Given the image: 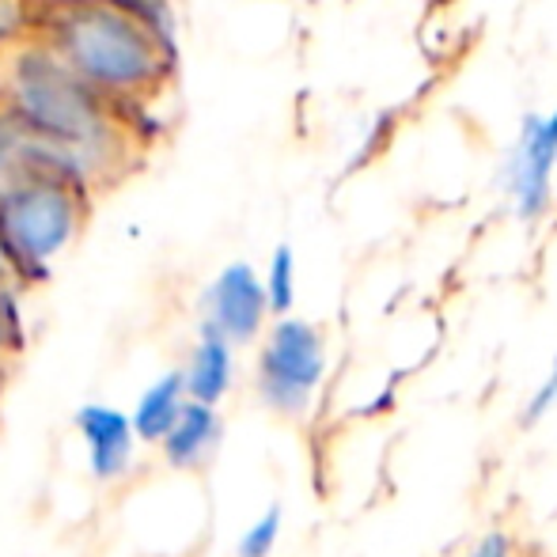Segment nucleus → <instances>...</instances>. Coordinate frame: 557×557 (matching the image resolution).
Listing matches in <instances>:
<instances>
[{"mask_svg":"<svg viewBox=\"0 0 557 557\" xmlns=\"http://www.w3.org/2000/svg\"><path fill=\"white\" fill-rule=\"evenodd\" d=\"M0 107L50 140L96 198L129 183L152 156L148 117L88 88L23 23L0 35Z\"/></svg>","mask_w":557,"mask_h":557,"instance_id":"nucleus-1","label":"nucleus"},{"mask_svg":"<svg viewBox=\"0 0 557 557\" xmlns=\"http://www.w3.org/2000/svg\"><path fill=\"white\" fill-rule=\"evenodd\" d=\"M23 27L88 88L125 111L148 117L171 91L178 53L168 20L114 0L23 8Z\"/></svg>","mask_w":557,"mask_h":557,"instance_id":"nucleus-2","label":"nucleus"},{"mask_svg":"<svg viewBox=\"0 0 557 557\" xmlns=\"http://www.w3.org/2000/svg\"><path fill=\"white\" fill-rule=\"evenodd\" d=\"M91 209L96 194L73 163L0 107V247L23 288L50 277L88 227Z\"/></svg>","mask_w":557,"mask_h":557,"instance_id":"nucleus-3","label":"nucleus"},{"mask_svg":"<svg viewBox=\"0 0 557 557\" xmlns=\"http://www.w3.org/2000/svg\"><path fill=\"white\" fill-rule=\"evenodd\" d=\"M326 372L323 334L304 319L281 315L258 357V395L277 413H304Z\"/></svg>","mask_w":557,"mask_h":557,"instance_id":"nucleus-4","label":"nucleus"},{"mask_svg":"<svg viewBox=\"0 0 557 557\" xmlns=\"http://www.w3.org/2000/svg\"><path fill=\"white\" fill-rule=\"evenodd\" d=\"M554 168H557V111L528 114L520 125L512 156L500 168V190L512 198L520 221H543L554 198Z\"/></svg>","mask_w":557,"mask_h":557,"instance_id":"nucleus-5","label":"nucleus"},{"mask_svg":"<svg viewBox=\"0 0 557 557\" xmlns=\"http://www.w3.org/2000/svg\"><path fill=\"white\" fill-rule=\"evenodd\" d=\"M265 311H270V304H265L262 277L247 262L224 265L206 293V326L224 334L232 345L250 342L262 331Z\"/></svg>","mask_w":557,"mask_h":557,"instance_id":"nucleus-6","label":"nucleus"},{"mask_svg":"<svg viewBox=\"0 0 557 557\" xmlns=\"http://www.w3.org/2000/svg\"><path fill=\"white\" fill-rule=\"evenodd\" d=\"M73 429L88 455V470L99 482H114L129 470L133 451H137V433L125 410L111 403H84L73 413Z\"/></svg>","mask_w":557,"mask_h":557,"instance_id":"nucleus-7","label":"nucleus"},{"mask_svg":"<svg viewBox=\"0 0 557 557\" xmlns=\"http://www.w3.org/2000/svg\"><path fill=\"white\" fill-rule=\"evenodd\" d=\"M224 433V421L216 413V406L198 403V398H186L183 413L175 418V425L163 433V441L156 444L168 459V467L175 470H194L216 451Z\"/></svg>","mask_w":557,"mask_h":557,"instance_id":"nucleus-8","label":"nucleus"},{"mask_svg":"<svg viewBox=\"0 0 557 557\" xmlns=\"http://www.w3.org/2000/svg\"><path fill=\"white\" fill-rule=\"evenodd\" d=\"M183 372L186 383V398H198V403L216 406L232 387V375H235V357H232V342L224 334H216L213 326L201 323V337L194 345L190 360Z\"/></svg>","mask_w":557,"mask_h":557,"instance_id":"nucleus-9","label":"nucleus"},{"mask_svg":"<svg viewBox=\"0 0 557 557\" xmlns=\"http://www.w3.org/2000/svg\"><path fill=\"white\" fill-rule=\"evenodd\" d=\"M183 406H186L183 372H168L156 383H148V387L140 391L133 413H129L137 444H160L163 433H168V429L175 425L178 413H183Z\"/></svg>","mask_w":557,"mask_h":557,"instance_id":"nucleus-10","label":"nucleus"},{"mask_svg":"<svg viewBox=\"0 0 557 557\" xmlns=\"http://www.w3.org/2000/svg\"><path fill=\"white\" fill-rule=\"evenodd\" d=\"M265 288V304H270L273 315H288L296 300V258L293 247H277L270 258V273L262 281Z\"/></svg>","mask_w":557,"mask_h":557,"instance_id":"nucleus-11","label":"nucleus"},{"mask_svg":"<svg viewBox=\"0 0 557 557\" xmlns=\"http://www.w3.org/2000/svg\"><path fill=\"white\" fill-rule=\"evenodd\" d=\"M23 352V319H20V285L0 277V375Z\"/></svg>","mask_w":557,"mask_h":557,"instance_id":"nucleus-12","label":"nucleus"},{"mask_svg":"<svg viewBox=\"0 0 557 557\" xmlns=\"http://www.w3.org/2000/svg\"><path fill=\"white\" fill-rule=\"evenodd\" d=\"M277 535H281V505H270L247 531H243L235 554L239 557H270L273 546H277Z\"/></svg>","mask_w":557,"mask_h":557,"instance_id":"nucleus-13","label":"nucleus"},{"mask_svg":"<svg viewBox=\"0 0 557 557\" xmlns=\"http://www.w3.org/2000/svg\"><path fill=\"white\" fill-rule=\"evenodd\" d=\"M550 406H557V357H554V368H550V375H546V383L535 391V398L523 406V425H535Z\"/></svg>","mask_w":557,"mask_h":557,"instance_id":"nucleus-14","label":"nucleus"},{"mask_svg":"<svg viewBox=\"0 0 557 557\" xmlns=\"http://www.w3.org/2000/svg\"><path fill=\"white\" fill-rule=\"evenodd\" d=\"M38 4H73V0H20V8H38ZM114 4H133V8H145V12L163 15L171 0H114Z\"/></svg>","mask_w":557,"mask_h":557,"instance_id":"nucleus-15","label":"nucleus"},{"mask_svg":"<svg viewBox=\"0 0 557 557\" xmlns=\"http://www.w3.org/2000/svg\"><path fill=\"white\" fill-rule=\"evenodd\" d=\"M470 557H508V539L500 535V531H490V535L470 550Z\"/></svg>","mask_w":557,"mask_h":557,"instance_id":"nucleus-16","label":"nucleus"},{"mask_svg":"<svg viewBox=\"0 0 557 557\" xmlns=\"http://www.w3.org/2000/svg\"><path fill=\"white\" fill-rule=\"evenodd\" d=\"M20 20H23L20 0H0V30H12Z\"/></svg>","mask_w":557,"mask_h":557,"instance_id":"nucleus-17","label":"nucleus"},{"mask_svg":"<svg viewBox=\"0 0 557 557\" xmlns=\"http://www.w3.org/2000/svg\"><path fill=\"white\" fill-rule=\"evenodd\" d=\"M0 277L12 281V285H20V281H15V273H12V265H8V258H4V247H0ZM20 288H23V285H20Z\"/></svg>","mask_w":557,"mask_h":557,"instance_id":"nucleus-18","label":"nucleus"},{"mask_svg":"<svg viewBox=\"0 0 557 557\" xmlns=\"http://www.w3.org/2000/svg\"><path fill=\"white\" fill-rule=\"evenodd\" d=\"M447 4H455V0H433V8H447Z\"/></svg>","mask_w":557,"mask_h":557,"instance_id":"nucleus-19","label":"nucleus"},{"mask_svg":"<svg viewBox=\"0 0 557 557\" xmlns=\"http://www.w3.org/2000/svg\"><path fill=\"white\" fill-rule=\"evenodd\" d=\"M0 387H4V375H0Z\"/></svg>","mask_w":557,"mask_h":557,"instance_id":"nucleus-20","label":"nucleus"},{"mask_svg":"<svg viewBox=\"0 0 557 557\" xmlns=\"http://www.w3.org/2000/svg\"><path fill=\"white\" fill-rule=\"evenodd\" d=\"M0 35H4V30H0Z\"/></svg>","mask_w":557,"mask_h":557,"instance_id":"nucleus-21","label":"nucleus"}]
</instances>
